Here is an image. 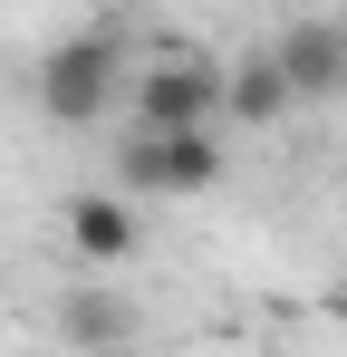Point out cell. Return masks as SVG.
Here are the masks:
<instances>
[{
  "label": "cell",
  "instance_id": "cell-6",
  "mask_svg": "<svg viewBox=\"0 0 347 357\" xmlns=\"http://www.w3.org/2000/svg\"><path fill=\"white\" fill-rule=\"evenodd\" d=\"M222 107H231L241 126H280L289 107H299V87H289L280 49H241V59H231V87H222Z\"/></svg>",
  "mask_w": 347,
  "mask_h": 357
},
{
  "label": "cell",
  "instance_id": "cell-5",
  "mask_svg": "<svg viewBox=\"0 0 347 357\" xmlns=\"http://www.w3.org/2000/svg\"><path fill=\"white\" fill-rule=\"evenodd\" d=\"M68 251L77 261H97V271H116L125 251H135V213H125V193H68Z\"/></svg>",
  "mask_w": 347,
  "mask_h": 357
},
{
  "label": "cell",
  "instance_id": "cell-3",
  "mask_svg": "<svg viewBox=\"0 0 347 357\" xmlns=\"http://www.w3.org/2000/svg\"><path fill=\"white\" fill-rule=\"evenodd\" d=\"M116 174L135 183V193H213L222 183V145H213V126H183V135H125L116 145Z\"/></svg>",
  "mask_w": 347,
  "mask_h": 357
},
{
  "label": "cell",
  "instance_id": "cell-7",
  "mask_svg": "<svg viewBox=\"0 0 347 357\" xmlns=\"http://www.w3.org/2000/svg\"><path fill=\"white\" fill-rule=\"evenodd\" d=\"M58 338L87 348V357H116L125 338H135V319H125V299H107V290H68L58 299Z\"/></svg>",
  "mask_w": 347,
  "mask_h": 357
},
{
  "label": "cell",
  "instance_id": "cell-4",
  "mask_svg": "<svg viewBox=\"0 0 347 357\" xmlns=\"http://www.w3.org/2000/svg\"><path fill=\"white\" fill-rule=\"evenodd\" d=\"M270 49H280L289 87H299V107H309V97H338V87H347V20H289Z\"/></svg>",
  "mask_w": 347,
  "mask_h": 357
},
{
  "label": "cell",
  "instance_id": "cell-8",
  "mask_svg": "<svg viewBox=\"0 0 347 357\" xmlns=\"http://www.w3.org/2000/svg\"><path fill=\"white\" fill-rule=\"evenodd\" d=\"M338 20H347V0H338Z\"/></svg>",
  "mask_w": 347,
  "mask_h": 357
},
{
  "label": "cell",
  "instance_id": "cell-2",
  "mask_svg": "<svg viewBox=\"0 0 347 357\" xmlns=\"http://www.w3.org/2000/svg\"><path fill=\"white\" fill-rule=\"evenodd\" d=\"M222 87H231V68H213L203 49H164V59L135 68L125 107H135L145 135H183V126H213V116H222Z\"/></svg>",
  "mask_w": 347,
  "mask_h": 357
},
{
  "label": "cell",
  "instance_id": "cell-1",
  "mask_svg": "<svg viewBox=\"0 0 347 357\" xmlns=\"http://www.w3.org/2000/svg\"><path fill=\"white\" fill-rule=\"evenodd\" d=\"M29 87H39L49 126H107V107L135 77H125V49H116L107 29H77V39H58L49 59L29 68Z\"/></svg>",
  "mask_w": 347,
  "mask_h": 357
}]
</instances>
